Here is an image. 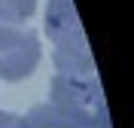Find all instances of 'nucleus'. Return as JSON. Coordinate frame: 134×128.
Listing matches in <instances>:
<instances>
[{"label": "nucleus", "instance_id": "1", "mask_svg": "<svg viewBox=\"0 0 134 128\" xmlns=\"http://www.w3.org/2000/svg\"><path fill=\"white\" fill-rule=\"evenodd\" d=\"M40 64V40L37 31H27L18 37L15 43H9L0 49V79L6 82H21L37 70Z\"/></svg>", "mask_w": 134, "mask_h": 128}, {"label": "nucleus", "instance_id": "2", "mask_svg": "<svg viewBox=\"0 0 134 128\" xmlns=\"http://www.w3.org/2000/svg\"><path fill=\"white\" fill-rule=\"evenodd\" d=\"M25 125L27 128H92V113L82 107L46 101L27 110Z\"/></svg>", "mask_w": 134, "mask_h": 128}, {"label": "nucleus", "instance_id": "3", "mask_svg": "<svg viewBox=\"0 0 134 128\" xmlns=\"http://www.w3.org/2000/svg\"><path fill=\"white\" fill-rule=\"evenodd\" d=\"M55 67L61 76H92L94 73V61L88 52V43H85V34L55 43Z\"/></svg>", "mask_w": 134, "mask_h": 128}, {"label": "nucleus", "instance_id": "4", "mask_svg": "<svg viewBox=\"0 0 134 128\" xmlns=\"http://www.w3.org/2000/svg\"><path fill=\"white\" fill-rule=\"evenodd\" d=\"M43 27H46V34L55 43L85 34L82 25H79V15L73 9V0H49V6H46V25Z\"/></svg>", "mask_w": 134, "mask_h": 128}, {"label": "nucleus", "instance_id": "5", "mask_svg": "<svg viewBox=\"0 0 134 128\" xmlns=\"http://www.w3.org/2000/svg\"><path fill=\"white\" fill-rule=\"evenodd\" d=\"M100 92L94 82H85V76H55L52 79V98L49 101H58V104H70V107H82L88 110L92 101H98Z\"/></svg>", "mask_w": 134, "mask_h": 128}, {"label": "nucleus", "instance_id": "6", "mask_svg": "<svg viewBox=\"0 0 134 128\" xmlns=\"http://www.w3.org/2000/svg\"><path fill=\"white\" fill-rule=\"evenodd\" d=\"M0 12L15 21V25H25L27 18L37 12V0H0Z\"/></svg>", "mask_w": 134, "mask_h": 128}, {"label": "nucleus", "instance_id": "7", "mask_svg": "<svg viewBox=\"0 0 134 128\" xmlns=\"http://www.w3.org/2000/svg\"><path fill=\"white\" fill-rule=\"evenodd\" d=\"M0 128H27L25 119H18L12 113H0Z\"/></svg>", "mask_w": 134, "mask_h": 128}]
</instances>
